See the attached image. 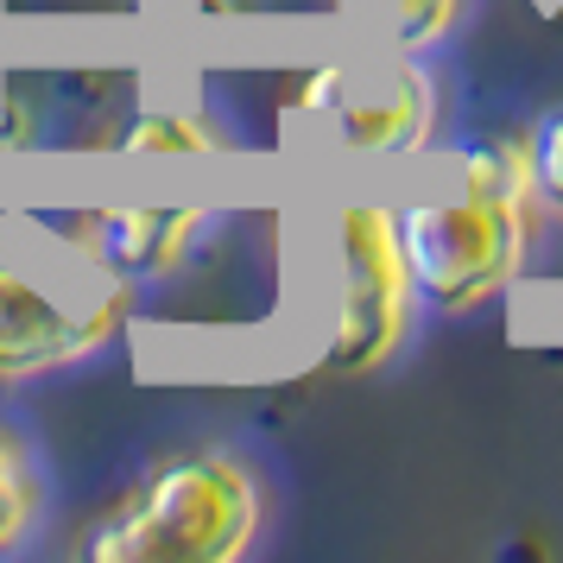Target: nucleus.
Wrapping results in <instances>:
<instances>
[{"label":"nucleus","mask_w":563,"mask_h":563,"mask_svg":"<svg viewBox=\"0 0 563 563\" xmlns=\"http://www.w3.org/2000/svg\"><path fill=\"white\" fill-rule=\"evenodd\" d=\"M260 482L229 450L158 462L128 500L82 532V563H234L260 538Z\"/></svg>","instance_id":"nucleus-1"},{"label":"nucleus","mask_w":563,"mask_h":563,"mask_svg":"<svg viewBox=\"0 0 563 563\" xmlns=\"http://www.w3.org/2000/svg\"><path fill=\"white\" fill-rule=\"evenodd\" d=\"M393 222H399L411 291L437 317H468L487 298H500L519 279L526 241H532V203L487 197V190H468V184L418 197Z\"/></svg>","instance_id":"nucleus-2"},{"label":"nucleus","mask_w":563,"mask_h":563,"mask_svg":"<svg viewBox=\"0 0 563 563\" xmlns=\"http://www.w3.org/2000/svg\"><path fill=\"white\" fill-rule=\"evenodd\" d=\"M342 310H335L330 367L335 374H380L411 335V273L399 247V222L386 203H349L342 209Z\"/></svg>","instance_id":"nucleus-3"},{"label":"nucleus","mask_w":563,"mask_h":563,"mask_svg":"<svg viewBox=\"0 0 563 563\" xmlns=\"http://www.w3.org/2000/svg\"><path fill=\"white\" fill-rule=\"evenodd\" d=\"M121 310H128V285L121 279H114L102 305L70 310L38 279H26L20 266L0 260V380H32V374L82 361L96 342L121 330Z\"/></svg>","instance_id":"nucleus-4"},{"label":"nucleus","mask_w":563,"mask_h":563,"mask_svg":"<svg viewBox=\"0 0 563 563\" xmlns=\"http://www.w3.org/2000/svg\"><path fill=\"white\" fill-rule=\"evenodd\" d=\"M203 222H209L203 203H121V209H89L70 229V241L102 273L133 285V279H172L190 260Z\"/></svg>","instance_id":"nucleus-5"},{"label":"nucleus","mask_w":563,"mask_h":563,"mask_svg":"<svg viewBox=\"0 0 563 563\" xmlns=\"http://www.w3.org/2000/svg\"><path fill=\"white\" fill-rule=\"evenodd\" d=\"M330 114L349 153H418L437 128V96L431 77L418 64H406V70H393L386 102H335Z\"/></svg>","instance_id":"nucleus-6"},{"label":"nucleus","mask_w":563,"mask_h":563,"mask_svg":"<svg viewBox=\"0 0 563 563\" xmlns=\"http://www.w3.org/2000/svg\"><path fill=\"white\" fill-rule=\"evenodd\" d=\"M128 158H203V153H229V133L216 128L197 108H140L133 128L121 133Z\"/></svg>","instance_id":"nucleus-7"},{"label":"nucleus","mask_w":563,"mask_h":563,"mask_svg":"<svg viewBox=\"0 0 563 563\" xmlns=\"http://www.w3.org/2000/svg\"><path fill=\"white\" fill-rule=\"evenodd\" d=\"M38 519V482H32V462L20 450V437L0 424V551H13L26 526Z\"/></svg>","instance_id":"nucleus-8"},{"label":"nucleus","mask_w":563,"mask_h":563,"mask_svg":"<svg viewBox=\"0 0 563 563\" xmlns=\"http://www.w3.org/2000/svg\"><path fill=\"white\" fill-rule=\"evenodd\" d=\"M526 172H532V203L563 222V102L544 108L526 133Z\"/></svg>","instance_id":"nucleus-9"},{"label":"nucleus","mask_w":563,"mask_h":563,"mask_svg":"<svg viewBox=\"0 0 563 563\" xmlns=\"http://www.w3.org/2000/svg\"><path fill=\"white\" fill-rule=\"evenodd\" d=\"M456 20H462V0H399V45L424 52L437 38H450Z\"/></svg>","instance_id":"nucleus-10"},{"label":"nucleus","mask_w":563,"mask_h":563,"mask_svg":"<svg viewBox=\"0 0 563 563\" xmlns=\"http://www.w3.org/2000/svg\"><path fill=\"white\" fill-rule=\"evenodd\" d=\"M305 102L310 108H335V102H342V70H335V64H330V70H317V77L305 82Z\"/></svg>","instance_id":"nucleus-11"}]
</instances>
